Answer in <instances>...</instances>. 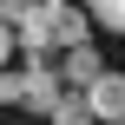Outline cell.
I'll return each instance as SVG.
<instances>
[{
  "label": "cell",
  "mask_w": 125,
  "mask_h": 125,
  "mask_svg": "<svg viewBox=\"0 0 125 125\" xmlns=\"http://www.w3.org/2000/svg\"><path fill=\"white\" fill-rule=\"evenodd\" d=\"M99 125H125V119H99Z\"/></svg>",
  "instance_id": "cell-9"
},
{
  "label": "cell",
  "mask_w": 125,
  "mask_h": 125,
  "mask_svg": "<svg viewBox=\"0 0 125 125\" xmlns=\"http://www.w3.org/2000/svg\"><path fill=\"white\" fill-rule=\"evenodd\" d=\"M59 73H66V86H79V92H86V86H92V79L105 73V66H99V53H92V40H86V46H66Z\"/></svg>",
  "instance_id": "cell-4"
},
{
  "label": "cell",
  "mask_w": 125,
  "mask_h": 125,
  "mask_svg": "<svg viewBox=\"0 0 125 125\" xmlns=\"http://www.w3.org/2000/svg\"><path fill=\"white\" fill-rule=\"evenodd\" d=\"M13 33H20L26 59H33V53H46V46H53V53H66V46H86V40H92V33H86V13H79V7H66V0H40Z\"/></svg>",
  "instance_id": "cell-1"
},
{
  "label": "cell",
  "mask_w": 125,
  "mask_h": 125,
  "mask_svg": "<svg viewBox=\"0 0 125 125\" xmlns=\"http://www.w3.org/2000/svg\"><path fill=\"white\" fill-rule=\"evenodd\" d=\"M53 125H99V112H92V99H86V92L73 86V92H66V99L53 105Z\"/></svg>",
  "instance_id": "cell-5"
},
{
  "label": "cell",
  "mask_w": 125,
  "mask_h": 125,
  "mask_svg": "<svg viewBox=\"0 0 125 125\" xmlns=\"http://www.w3.org/2000/svg\"><path fill=\"white\" fill-rule=\"evenodd\" d=\"M13 46H20V33H13V20L0 13V73H7V59H13Z\"/></svg>",
  "instance_id": "cell-7"
},
{
  "label": "cell",
  "mask_w": 125,
  "mask_h": 125,
  "mask_svg": "<svg viewBox=\"0 0 125 125\" xmlns=\"http://www.w3.org/2000/svg\"><path fill=\"white\" fill-rule=\"evenodd\" d=\"M92 13H99L112 33H125V0H92Z\"/></svg>",
  "instance_id": "cell-6"
},
{
  "label": "cell",
  "mask_w": 125,
  "mask_h": 125,
  "mask_svg": "<svg viewBox=\"0 0 125 125\" xmlns=\"http://www.w3.org/2000/svg\"><path fill=\"white\" fill-rule=\"evenodd\" d=\"M33 7H40V0H0V13H7V20H13V26H20V20H26V13H33Z\"/></svg>",
  "instance_id": "cell-8"
},
{
  "label": "cell",
  "mask_w": 125,
  "mask_h": 125,
  "mask_svg": "<svg viewBox=\"0 0 125 125\" xmlns=\"http://www.w3.org/2000/svg\"><path fill=\"white\" fill-rule=\"evenodd\" d=\"M86 99H92V112H99V119H125V73L105 66V73L86 86Z\"/></svg>",
  "instance_id": "cell-3"
},
{
  "label": "cell",
  "mask_w": 125,
  "mask_h": 125,
  "mask_svg": "<svg viewBox=\"0 0 125 125\" xmlns=\"http://www.w3.org/2000/svg\"><path fill=\"white\" fill-rule=\"evenodd\" d=\"M66 92H73V86H66V73H53V66H46V59L33 53V59H26V112L53 119V105H59Z\"/></svg>",
  "instance_id": "cell-2"
}]
</instances>
